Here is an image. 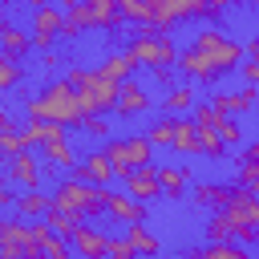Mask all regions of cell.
Wrapping results in <instances>:
<instances>
[{
    "label": "cell",
    "instance_id": "7c38bea8",
    "mask_svg": "<svg viewBox=\"0 0 259 259\" xmlns=\"http://www.w3.org/2000/svg\"><path fill=\"white\" fill-rule=\"evenodd\" d=\"M125 182V194H134L138 202H150V198H158L162 194V182H158V166H138L130 178H121Z\"/></svg>",
    "mask_w": 259,
    "mask_h": 259
},
{
    "label": "cell",
    "instance_id": "9a60e30c",
    "mask_svg": "<svg viewBox=\"0 0 259 259\" xmlns=\"http://www.w3.org/2000/svg\"><path fill=\"white\" fill-rule=\"evenodd\" d=\"M97 69H101V73H105L109 81L125 85V81H134V69H138V61H134V57H130V53L121 49V53H109V57H105V61H101Z\"/></svg>",
    "mask_w": 259,
    "mask_h": 259
},
{
    "label": "cell",
    "instance_id": "6da1fadb",
    "mask_svg": "<svg viewBox=\"0 0 259 259\" xmlns=\"http://www.w3.org/2000/svg\"><path fill=\"white\" fill-rule=\"evenodd\" d=\"M235 65H243V45L231 40L227 32H219V28H202L194 36V45L178 57V69L190 81H214V77L231 73Z\"/></svg>",
    "mask_w": 259,
    "mask_h": 259
},
{
    "label": "cell",
    "instance_id": "4316f807",
    "mask_svg": "<svg viewBox=\"0 0 259 259\" xmlns=\"http://www.w3.org/2000/svg\"><path fill=\"white\" fill-rule=\"evenodd\" d=\"M85 4L93 8V16H97V28L113 32V28L121 24V8H117V0H85Z\"/></svg>",
    "mask_w": 259,
    "mask_h": 259
},
{
    "label": "cell",
    "instance_id": "8fae6325",
    "mask_svg": "<svg viewBox=\"0 0 259 259\" xmlns=\"http://www.w3.org/2000/svg\"><path fill=\"white\" fill-rule=\"evenodd\" d=\"M105 214L109 219H117V223H125V227H134V223H146V202H138L134 194H113L109 190V198H105Z\"/></svg>",
    "mask_w": 259,
    "mask_h": 259
},
{
    "label": "cell",
    "instance_id": "ab89813d",
    "mask_svg": "<svg viewBox=\"0 0 259 259\" xmlns=\"http://www.w3.org/2000/svg\"><path fill=\"white\" fill-rule=\"evenodd\" d=\"M247 53H251V57H247V65H243V77H247L251 85H259V40H251Z\"/></svg>",
    "mask_w": 259,
    "mask_h": 259
},
{
    "label": "cell",
    "instance_id": "4fadbf2b",
    "mask_svg": "<svg viewBox=\"0 0 259 259\" xmlns=\"http://www.w3.org/2000/svg\"><path fill=\"white\" fill-rule=\"evenodd\" d=\"M89 28H97L93 8H89L85 0H65V32H61V36H81V32H89Z\"/></svg>",
    "mask_w": 259,
    "mask_h": 259
},
{
    "label": "cell",
    "instance_id": "681fc988",
    "mask_svg": "<svg viewBox=\"0 0 259 259\" xmlns=\"http://www.w3.org/2000/svg\"><path fill=\"white\" fill-rule=\"evenodd\" d=\"M186 259H190V255H186Z\"/></svg>",
    "mask_w": 259,
    "mask_h": 259
},
{
    "label": "cell",
    "instance_id": "4dcf8cb0",
    "mask_svg": "<svg viewBox=\"0 0 259 259\" xmlns=\"http://www.w3.org/2000/svg\"><path fill=\"white\" fill-rule=\"evenodd\" d=\"M125 239L134 243V251H138V255H158V251H162V247H158V239H154V235H150V231H146L142 223L125 227Z\"/></svg>",
    "mask_w": 259,
    "mask_h": 259
},
{
    "label": "cell",
    "instance_id": "7dc6e473",
    "mask_svg": "<svg viewBox=\"0 0 259 259\" xmlns=\"http://www.w3.org/2000/svg\"><path fill=\"white\" fill-rule=\"evenodd\" d=\"M4 4H20V0H4Z\"/></svg>",
    "mask_w": 259,
    "mask_h": 259
},
{
    "label": "cell",
    "instance_id": "d4e9b609",
    "mask_svg": "<svg viewBox=\"0 0 259 259\" xmlns=\"http://www.w3.org/2000/svg\"><path fill=\"white\" fill-rule=\"evenodd\" d=\"M190 259H251V255L239 243H206V247L190 251Z\"/></svg>",
    "mask_w": 259,
    "mask_h": 259
},
{
    "label": "cell",
    "instance_id": "f546056e",
    "mask_svg": "<svg viewBox=\"0 0 259 259\" xmlns=\"http://www.w3.org/2000/svg\"><path fill=\"white\" fill-rule=\"evenodd\" d=\"M125 146H130L134 166H154V142H150L146 134H130V138H125Z\"/></svg>",
    "mask_w": 259,
    "mask_h": 259
},
{
    "label": "cell",
    "instance_id": "8d00e7d4",
    "mask_svg": "<svg viewBox=\"0 0 259 259\" xmlns=\"http://www.w3.org/2000/svg\"><path fill=\"white\" fill-rule=\"evenodd\" d=\"M28 146H24V134L20 130H8V134H0V154L4 158H16V154H24Z\"/></svg>",
    "mask_w": 259,
    "mask_h": 259
},
{
    "label": "cell",
    "instance_id": "3957f363",
    "mask_svg": "<svg viewBox=\"0 0 259 259\" xmlns=\"http://www.w3.org/2000/svg\"><path fill=\"white\" fill-rule=\"evenodd\" d=\"M65 81H69V85L77 89V97H81V109H85V117H105L109 109H117L121 85H117V81H109V77H105L101 69H81V65H73Z\"/></svg>",
    "mask_w": 259,
    "mask_h": 259
},
{
    "label": "cell",
    "instance_id": "cb8c5ba5",
    "mask_svg": "<svg viewBox=\"0 0 259 259\" xmlns=\"http://www.w3.org/2000/svg\"><path fill=\"white\" fill-rule=\"evenodd\" d=\"M231 190H235V186L202 182V186H194V202H202V206H214V210H223V206L231 202Z\"/></svg>",
    "mask_w": 259,
    "mask_h": 259
},
{
    "label": "cell",
    "instance_id": "bcb514c9",
    "mask_svg": "<svg viewBox=\"0 0 259 259\" xmlns=\"http://www.w3.org/2000/svg\"><path fill=\"white\" fill-rule=\"evenodd\" d=\"M255 247H259V210H255Z\"/></svg>",
    "mask_w": 259,
    "mask_h": 259
},
{
    "label": "cell",
    "instance_id": "f35d334b",
    "mask_svg": "<svg viewBox=\"0 0 259 259\" xmlns=\"http://www.w3.org/2000/svg\"><path fill=\"white\" fill-rule=\"evenodd\" d=\"M109 259H138V251L125 235H109Z\"/></svg>",
    "mask_w": 259,
    "mask_h": 259
},
{
    "label": "cell",
    "instance_id": "83f0119b",
    "mask_svg": "<svg viewBox=\"0 0 259 259\" xmlns=\"http://www.w3.org/2000/svg\"><path fill=\"white\" fill-rule=\"evenodd\" d=\"M105 154H109V162H113V170H117V178H130L138 166H134V158H130V146H125V138L121 142H109L105 146Z\"/></svg>",
    "mask_w": 259,
    "mask_h": 259
},
{
    "label": "cell",
    "instance_id": "f1b7e54d",
    "mask_svg": "<svg viewBox=\"0 0 259 259\" xmlns=\"http://www.w3.org/2000/svg\"><path fill=\"white\" fill-rule=\"evenodd\" d=\"M206 235H210V243H235V223H231V214H227V210H214L210 223H206Z\"/></svg>",
    "mask_w": 259,
    "mask_h": 259
},
{
    "label": "cell",
    "instance_id": "52a82bcc",
    "mask_svg": "<svg viewBox=\"0 0 259 259\" xmlns=\"http://www.w3.org/2000/svg\"><path fill=\"white\" fill-rule=\"evenodd\" d=\"M61 32H65V12H57L53 4H49V8H40V12L32 16V49L49 53V49L61 40Z\"/></svg>",
    "mask_w": 259,
    "mask_h": 259
},
{
    "label": "cell",
    "instance_id": "5b68a950",
    "mask_svg": "<svg viewBox=\"0 0 259 259\" xmlns=\"http://www.w3.org/2000/svg\"><path fill=\"white\" fill-rule=\"evenodd\" d=\"M125 53L138 61V65H146V69H170V65H178V49H174V40H170V32L166 28H142L130 45H125Z\"/></svg>",
    "mask_w": 259,
    "mask_h": 259
},
{
    "label": "cell",
    "instance_id": "5bb4252c",
    "mask_svg": "<svg viewBox=\"0 0 259 259\" xmlns=\"http://www.w3.org/2000/svg\"><path fill=\"white\" fill-rule=\"evenodd\" d=\"M8 178H12L16 186H24V190H36V186H40V166L32 162L28 150L16 154V158H8Z\"/></svg>",
    "mask_w": 259,
    "mask_h": 259
},
{
    "label": "cell",
    "instance_id": "ee69618b",
    "mask_svg": "<svg viewBox=\"0 0 259 259\" xmlns=\"http://www.w3.org/2000/svg\"><path fill=\"white\" fill-rule=\"evenodd\" d=\"M28 4H32L36 12H40V8H49V0H28Z\"/></svg>",
    "mask_w": 259,
    "mask_h": 259
},
{
    "label": "cell",
    "instance_id": "ffe728a7",
    "mask_svg": "<svg viewBox=\"0 0 259 259\" xmlns=\"http://www.w3.org/2000/svg\"><path fill=\"white\" fill-rule=\"evenodd\" d=\"M40 158H45L49 166H65V170L81 162V158H77V150H73L65 138H61V142H45V146H40Z\"/></svg>",
    "mask_w": 259,
    "mask_h": 259
},
{
    "label": "cell",
    "instance_id": "e0dca14e",
    "mask_svg": "<svg viewBox=\"0 0 259 259\" xmlns=\"http://www.w3.org/2000/svg\"><path fill=\"white\" fill-rule=\"evenodd\" d=\"M210 105H214L219 113H231V117H235V113H243V109H251V105H255V85L235 89V93H219Z\"/></svg>",
    "mask_w": 259,
    "mask_h": 259
},
{
    "label": "cell",
    "instance_id": "9c48e42d",
    "mask_svg": "<svg viewBox=\"0 0 259 259\" xmlns=\"http://www.w3.org/2000/svg\"><path fill=\"white\" fill-rule=\"evenodd\" d=\"M73 170H77V178H81V182H89V186H109V182L117 178V170H113V162H109V154H105V150L85 154Z\"/></svg>",
    "mask_w": 259,
    "mask_h": 259
},
{
    "label": "cell",
    "instance_id": "e575fe53",
    "mask_svg": "<svg viewBox=\"0 0 259 259\" xmlns=\"http://www.w3.org/2000/svg\"><path fill=\"white\" fill-rule=\"evenodd\" d=\"M40 259H73V243L61 239V235H49L45 247H40Z\"/></svg>",
    "mask_w": 259,
    "mask_h": 259
},
{
    "label": "cell",
    "instance_id": "7bdbcfd3",
    "mask_svg": "<svg viewBox=\"0 0 259 259\" xmlns=\"http://www.w3.org/2000/svg\"><path fill=\"white\" fill-rule=\"evenodd\" d=\"M243 158H251V162H259V142H255V146H247V154H243Z\"/></svg>",
    "mask_w": 259,
    "mask_h": 259
},
{
    "label": "cell",
    "instance_id": "ac0fdd59",
    "mask_svg": "<svg viewBox=\"0 0 259 259\" xmlns=\"http://www.w3.org/2000/svg\"><path fill=\"white\" fill-rule=\"evenodd\" d=\"M0 49H4V57H24V53H32V36H24L16 24H0Z\"/></svg>",
    "mask_w": 259,
    "mask_h": 259
},
{
    "label": "cell",
    "instance_id": "30bf717a",
    "mask_svg": "<svg viewBox=\"0 0 259 259\" xmlns=\"http://www.w3.org/2000/svg\"><path fill=\"white\" fill-rule=\"evenodd\" d=\"M73 255L77 259H109V235L81 223V231L73 235Z\"/></svg>",
    "mask_w": 259,
    "mask_h": 259
},
{
    "label": "cell",
    "instance_id": "ba28073f",
    "mask_svg": "<svg viewBox=\"0 0 259 259\" xmlns=\"http://www.w3.org/2000/svg\"><path fill=\"white\" fill-rule=\"evenodd\" d=\"M198 125H206V130H219V138L227 142V146H239L243 142V130H239V121L231 117V113H219L210 101H202V105H194V113H190Z\"/></svg>",
    "mask_w": 259,
    "mask_h": 259
},
{
    "label": "cell",
    "instance_id": "277c9868",
    "mask_svg": "<svg viewBox=\"0 0 259 259\" xmlns=\"http://www.w3.org/2000/svg\"><path fill=\"white\" fill-rule=\"evenodd\" d=\"M105 198H109V186H89L81 178H61L57 190H53V206L57 210H69L77 219L105 214Z\"/></svg>",
    "mask_w": 259,
    "mask_h": 259
},
{
    "label": "cell",
    "instance_id": "d590c367",
    "mask_svg": "<svg viewBox=\"0 0 259 259\" xmlns=\"http://www.w3.org/2000/svg\"><path fill=\"white\" fill-rule=\"evenodd\" d=\"M239 186H247L251 194H259V162L239 158Z\"/></svg>",
    "mask_w": 259,
    "mask_h": 259
},
{
    "label": "cell",
    "instance_id": "484cf974",
    "mask_svg": "<svg viewBox=\"0 0 259 259\" xmlns=\"http://www.w3.org/2000/svg\"><path fill=\"white\" fill-rule=\"evenodd\" d=\"M158 182H162V194L166 198H182L186 194V170L182 166H162L158 170Z\"/></svg>",
    "mask_w": 259,
    "mask_h": 259
},
{
    "label": "cell",
    "instance_id": "2e32d148",
    "mask_svg": "<svg viewBox=\"0 0 259 259\" xmlns=\"http://www.w3.org/2000/svg\"><path fill=\"white\" fill-rule=\"evenodd\" d=\"M142 109H150V93H146L138 81H125V85H121V97H117V113H121V117H134V113H142Z\"/></svg>",
    "mask_w": 259,
    "mask_h": 259
},
{
    "label": "cell",
    "instance_id": "60d3db41",
    "mask_svg": "<svg viewBox=\"0 0 259 259\" xmlns=\"http://www.w3.org/2000/svg\"><path fill=\"white\" fill-rule=\"evenodd\" d=\"M81 130H85V134H93V138H105V134H109V121H105V117H85V121H81Z\"/></svg>",
    "mask_w": 259,
    "mask_h": 259
},
{
    "label": "cell",
    "instance_id": "7402d4cb",
    "mask_svg": "<svg viewBox=\"0 0 259 259\" xmlns=\"http://www.w3.org/2000/svg\"><path fill=\"white\" fill-rule=\"evenodd\" d=\"M45 223H49V231H53V235H61V239H69V243H73V235L81 231V223H85V219H77V214H69V210H57V206H53V210L45 214Z\"/></svg>",
    "mask_w": 259,
    "mask_h": 259
},
{
    "label": "cell",
    "instance_id": "836d02e7",
    "mask_svg": "<svg viewBox=\"0 0 259 259\" xmlns=\"http://www.w3.org/2000/svg\"><path fill=\"white\" fill-rule=\"evenodd\" d=\"M227 150V142L219 138V130H206V125H198V154H210V158H219Z\"/></svg>",
    "mask_w": 259,
    "mask_h": 259
},
{
    "label": "cell",
    "instance_id": "7a4b0ae2",
    "mask_svg": "<svg viewBox=\"0 0 259 259\" xmlns=\"http://www.w3.org/2000/svg\"><path fill=\"white\" fill-rule=\"evenodd\" d=\"M24 113L28 117H40V121H57V125H81L85 121V109H81V97L69 81H53L45 85L36 97L24 101Z\"/></svg>",
    "mask_w": 259,
    "mask_h": 259
},
{
    "label": "cell",
    "instance_id": "f6af8a7d",
    "mask_svg": "<svg viewBox=\"0 0 259 259\" xmlns=\"http://www.w3.org/2000/svg\"><path fill=\"white\" fill-rule=\"evenodd\" d=\"M214 8H227V4H239V0H210Z\"/></svg>",
    "mask_w": 259,
    "mask_h": 259
},
{
    "label": "cell",
    "instance_id": "74e56055",
    "mask_svg": "<svg viewBox=\"0 0 259 259\" xmlns=\"http://www.w3.org/2000/svg\"><path fill=\"white\" fill-rule=\"evenodd\" d=\"M20 81V61L16 57H0V89H12Z\"/></svg>",
    "mask_w": 259,
    "mask_h": 259
},
{
    "label": "cell",
    "instance_id": "b9f144b4",
    "mask_svg": "<svg viewBox=\"0 0 259 259\" xmlns=\"http://www.w3.org/2000/svg\"><path fill=\"white\" fill-rule=\"evenodd\" d=\"M0 206H4V210H12V206H16V194H8V190H4V194H0Z\"/></svg>",
    "mask_w": 259,
    "mask_h": 259
},
{
    "label": "cell",
    "instance_id": "1f68e13d",
    "mask_svg": "<svg viewBox=\"0 0 259 259\" xmlns=\"http://www.w3.org/2000/svg\"><path fill=\"white\" fill-rule=\"evenodd\" d=\"M190 105H194V89H190V85H174V89L166 93V101H162L166 113H186Z\"/></svg>",
    "mask_w": 259,
    "mask_h": 259
},
{
    "label": "cell",
    "instance_id": "8992f818",
    "mask_svg": "<svg viewBox=\"0 0 259 259\" xmlns=\"http://www.w3.org/2000/svg\"><path fill=\"white\" fill-rule=\"evenodd\" d=\"M0 259H40V243L32 239V227L4 214L0 219Z\"/></svg>",
    "mask_w": 259,
    "mask_h": 259
},
{
    "label": "cell",
    "instance_id": "c3c4849f",
    "mask_svg": "<svg viewBox=\"0 0 259 259\" xmlns=\"http://www.w3.org/2000/svg\"><path fill=\"white\" fill-rule=\"evenodd\" d=\"M251 4H259V0H251Z\"/></svg>",
    "mask_w": 259,
    "mask_h": 259
},
{
    "label": "cell",
    "instance_id": "d6a6232c",
    "mask_svg": "<svg viewBox=\"0 0 259 259\" xmlns=\"http://www.w3.org/2000/svg\"><path fill=\"white\" fill-rule=\"evenodd\" d=\"M174 130H178V117H158L146 138H150L154 146H174Z\"/></svg>",
    "mask_w": 259,
    "mask_h": 259
},
{
    "label": "cell",
    "instance_id": "44dd1931",
    "mask_svg": "<svg viewBox=\"0 0 259 259\" xmlns=\"http://www.w3.org/2000/svg\"><path fill=\"white\" fill-rule=\"evenodd\" d=\"M16 210H20L24 219H45V214L53 210V194L28 190V194H20V198H16Z\"/></svg>",
    "mask_w": 259,
    "mask_h": 259
},
{
    "label": "cell",
    "instance_id": "603a6c76",
    "mask_svg": "<svg viewBox=\"0 0 259 259\" xmlns=\"http://www.w3.org/2000/svg\"><path fill=\"white\" fill-rule=\"evenodd\" d=\"M174 150H178V154H198V121H194V117H178Z\"/></svg>",
    "mask_w": 259,
    "mask_h": 259
},
{
    "label": "cell",
    "instance_id": "d6986e66",
    "mask_svg": "<svg viewBox=\"0 0 259 259\" xmlns=\"http://www.w3.org/2000/svg\"><path fill=\"white\" fill-rule=\"evenodd\" d=\"M121 20L138 24V28H154V0H117Z\"/></svg>",
    "mask_w": 259,
    "mask_h": 259
}]
</instances>
